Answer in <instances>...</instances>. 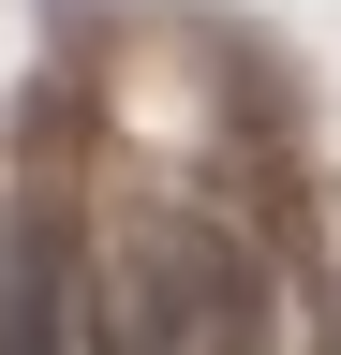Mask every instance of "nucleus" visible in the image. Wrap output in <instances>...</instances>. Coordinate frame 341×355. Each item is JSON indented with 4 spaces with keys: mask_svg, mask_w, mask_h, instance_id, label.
<instances>
[{
    "mask_svg": "<svg viewBox=\"0 0 341 355\" xmlns=\"http://www.w3.org/2000/svg\"><path fill=\"white\" fill-rule=\"evenodd\" d=\"M134 296H149V326L178 355H267V282H252V252L208 237V222H163L149 266H134Z\"/></svg>",
    "mask_w": 341,
    "mask_h": 355,
    "instance_id": "nucleus-1",
    "label": "nucleus"
},
{
    "mask_svg": "<svg viewBox=\"0 0 341 355\" xmlns=\"http://www.w3.org/2000/svg\"><path fill=\"white\" fill-rule=\"evenodd\" d=\"M0 355H60V207L0 237Z\"/></svg>",
    "mask_w": 341,
    "mask_h": 355,
    "instance_id": "nucleus-2",
    "label": "nucleus"
},
{
    "mask_svg": "<svg viewBox=\"0 0 341 355\" xmlns=\"http://www.w3.org/2000/svg\"><path fill=\"white\" fill-rule=\"evenodd\" d=\"M312 355H341V296H326V326H312Z\"/></svg>",
    "mask_w": 341,
    "mask_h": 355,
    "instance_id": "nucleus-3",
    "label": "nucleus"
}]
</instances>
